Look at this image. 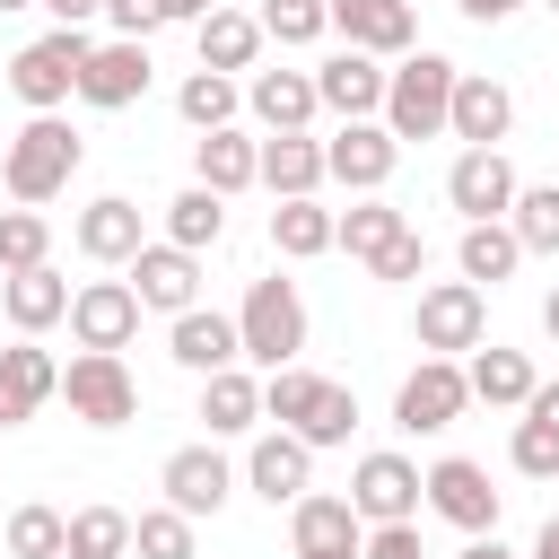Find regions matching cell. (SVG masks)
<instances>
[{
    "label": "cell",
    "mask_w": 559,
    "mask_h": 559,
    "mask_svg": "<svg viewBox=\"0 0 559 559\" xmlns=\"http://www.w3.org/2000/svg\"><path fill=\"white\" fill-rule=\"evenodd\" d=\"M271 253H280V262L332 253V210H323V201H280V210H271Z\"/></svg>",
    "instance_id": "36"
},
{
    "label": "cell",
    "mask_w": 559,
    "mask_h": 559,
    "mask_svg": "<svg viewBox=\"0 0 559 559\" xmlns=\"http://www.w3.org/2000/svg\"><path fill=\"white\" fill-rule=\"evenodd\" d=\"M0 314L17 323V341H35V332H52L61 314H70V280L44 262V271H9L0 280Z\"/></svg>",
    "instance_id": "28"
},
{
    "label": "cell",
    "mask_w": 559,
    "mask_h": 559,
    "mask_svg": "<svg viewBox=\"0 0 559 559\" xmlns=\"http://www.w3.org/2000/svg\"><path fill=\"white\" fill-rule=\"evenodd\" d=\"M201 419H210V437H245L262 419V376H245V367L201 376Z\"/></svg>",
    "instance_id": "33"
},
{
    "label": "cell",
    "mask_w": 559,
    "mask_h": 559,
    "mask_svg": "<svg viewBox=\"0 0 559 559\" xmlns=\"http://www.w3.org/2000/svg\"><path fill=\"white\" fill-rule=\"evenodd\" d=\"M253 166H262V140H245L236 122H227V131H201V140H192V183H201V192H218V201L253 192Z\"/></svg>",
    "instance_id": "24"
},
{
    "label": "cell",
    "mask_w": 559,
    "mask_h": 559,
    "mask_svg": "<svg viewBox=\"0 0 559 559\" xmlns=\"http://www.w3.org/2000/svg\"><path fill=\"white\" fill-rule=\"evenodd\" d=\"M454 262H463V280H472V288H498V280H515L524 245H515V227H507V218H480V227H463Z\"/></svg>",
    "instance_id": "34"
},
{
    "label": "cell",
    "mask_w": 559,
    "mask_h": 559,
    "mask_svg": "<svg viewBox=\"0 0 559 559\" xmlns=\"http://www.w3.org/2000/svg\"><path fill=\"white\" fill-rule=\"evenodd\" d=\"M227 236V201L218 192H201V183H183L175 201H166V245H183V253H210Z\"/></svg>",
    "instance_id": "35"
},
{
    "label": "cell",
    "mask_w": 559,
    "mask_h": 559,
    "mask_svg": "<svg viewBox=\"0 0 559 559\" xmlns=\"http://www.w3.org/2000/svg\"><path fill=\"white\" fill-rule=\"evenodd\" d=\"M515 166H507V148H463L454 166H445V201L463 210V227H480V218H507L515 210Z\"/></svg>",
    "instance_id": "16"
},
{
    "label": "cell",
    "mask_w": 559,
    "mask_h": 559,
    "mask_svg": "<svg viewBox=\"0 0 559 559\" xmlns=\"http://www.w3.org/2000/svg\"><path fill=\"white\" fill-rule=\"evenodd\" d=\"M454 9H463V17H472V26H498V17H515V9H524V0H454Z\"/></svg>",
    "instance_id": "48"
},
{
    "label": "cell",
    "mask_w": 559,
    "mask_h": 559,
    "mask_svg": "<svg viewBox=\"0 0 559 559\" xmlns=\"http://www.w3.org/2000/svg\"><path fill=\"white\" fill-rule=\"evenodd\" d=\"M245 105L262 131H306L323 105H314V70H253L245 79Z\"/></svg>",
    "instance_id": "26"
},
{
    "label": "cell",
    "mask_w": 559,
    "mask_h": 559,
    "mask_svg": "<svg viewBox=\"0 0 559 559\" xmlns=\"http://www.w3.org/2000/svg\"><path fill=\"white\" fill-rule=\"evenodd\" d=\"M253 183H262L271 201H314V183H323V140H306V131H271Z\"/></svg>",
    "instance_id": "25"
},
{
    "label": "cell",
    "mask_w": 559,
    "mask_h": 559,
    "mask_svg": "<svg viewBox=\"0 0 559 559\" xmlns=\"http://www.w3.org/2000/svg\"><path fill=\"white\" fill-rule=\"evenodd\" d=\"M79 70H87V35H79V26H52V35L17 44V61H9V96H17L26 114H61V105L79 96Z\"/></svg>",
    "instance_id": "5"
},
{
    "label": "cell",
    "mask_w": 559,
    "mask_h": 559,
    "mask_svg": "<svg viewBox=\"0 0 559 559\" xmlns=\"http://www.w3.org/2000/svg\"><path fill=\"white\" fill-rule=\"evenodd\" d=\"M358 559H428V550H419V524H367Z\"/></svg>",
    "instance_id": "45"
},
{
    "label": "cell",
    "mask_w": 559,
    "mask_h": 559,
    "mask_svg": "<svg viewBox=\"0 0 559 559\" xmlns=\"http://www.w3.org/2000/svg\"><path fill=\"white\" fill-rule=\"evenodd\" d=\"M236 349L271 376V367H297V349H306V297H297V280H253L245 288V306H236Z\"/></svg>",
    "instance_id": "4"
},
{
    "label": "cell",
    "mask_w": 559,
    "mask_h": 559,
    "mask_svg": "<svg viewBox=\"0 0 559 559\" xmlns=\"http://www.w3.org/2000/svg\"><path fill=\"white\" fill-rule=\"evenodd\" d=\"M253 26H262V44H314V35H332L323 0H262Z\"/></svg>",
    "instance_id": "43"
},
{
    "label": "cell",
    "mask_w": 559,
    "mask_h": 559,
    "mask_svg": "<svg viewBox=\"0 0 559 559\" xmlns=\"http://www.w3.org/2000/svg\"><path fill=\"white\" fill-rule=\"evenodd\" d=\"M70 341L79 349H131V332H140V297H131V280H87V288H70Z\"/></svg>",
    "instance_id": "14"
},
{
    "label": "cell",
    "mask_w": 559,
    "mask_h": 559,
    "mask_svg": "<svg viewBox=\"0 0 559 559\" xmlns=\"http://www.w3.org/2000/svg\"><path fill=\"white\" fill-rule=\"evenodd\" d=\"M411 341H419L428 358H472V349L489 341V288H472V280H437V288H419V306H411Z\"/></svg>",
    "instance_id": "6"
},
{
    "label": "cell",
    "mask_w": 559,
    "mask_h": 559,
    "mask_svg": "<svg viewBox=\"0 0 559 559\" xmlns=\"http://www.w3.org/2000/svg\"><path fill=\"white\" fill-rule=\"evenodd\" d=\"M35 9H52V26H79V35H87V17H105V0H35Z\"/></svg>",
    "instance_id": "47"
},
{
    "label": "cell",
    "mask_w": 559,
    "mask_h": 559,
    "mask_svg": "<svg viewBox=\"0 0 559 559\" xmlns=\"http://www.w3.org/2000/svg\"><path fill=\"white\" fill-rule=\"evenodd\" d=\"M454 559H515V550H507V542H498V533H480V542H463V550H454Z\"/></svg>",
    "instance_id": "50"
},
{
    "label": "cell",
    "mask_w": 559,
    "mask_h": 559,
    "mask_svg": "<svg viewBox=\"0 0 559 559\" xmlns=\"http://www.w3.org/2000/svg\"><path fill=\"white\" fill-rule=\"evenodd\" d=\"M550 17H559V0H550Z\"/></svg>",
    "instance_id": "54"
},
{
    "label": "cell",
    "mask_w": 559,
    "mask_h": 559,
    "mask_svg": "<svg viewBox=\"0 0 559 559\" xmlns=\"http://www.w3.org/2000/svg\"><path fill=\"white\" fill-rule=\"evenodd\" d=\"M393 236H411V218H402V210H393L384 192H358L349 210H332V245H341L349 262H376V253H384Z\"/></svg>",
    "instance_id": "31"
},
{
    "label": "cell",
    "mask_w": 559,
    "mask_h": 559,
    "mask_svg": "<svg viewBox=\"0 0 559 559\" xmlns=\"http://www.w3.org/2000/svg\"><path fill=\"white\" fill-rule=\"evenodd\" d=\"M61 559H131V515L122 507H79L70 515V542H61Z\"/></svg>",
    "instance_id": "37"
},
{
    "label": "cell",
    "mask_w": 559,
    "mask_h": 559,
    "mask_svg": "<svg viewBox=\"0 0 559 559\" xmlns=\"http://www.w3.org/2000/svg\"><path fill=\"white\" fill-rule=\"evenodd\" d=\"M17 9H35V0H0V17H17Z\"/></svg>",
    "instance_id": "53"
},
{
    "label": "cell",
    "mask_w": 559,
    "mask_h": 559,
    "mask_svg": "<svg viewBox=\"0 0 559 559\" xmlns=\"http://www.w3.org/2000/svg\"><path fill=\"white\" fill-rule=\"evenodd\" d=\"M349 515H358V524H419V463L393 454V445L358 454V472H349Z\"/></svg>",
    "instance_id": "10"
},
{
    "label": "cell",
    "mask_w": 559,
    "mask_h": 559,
    "mask_svg": "<svg viewBox=\"0 0 559 559\" xmlns=\"http://www.w3.org/2000/svg\"><path fill=\"white\" fill-rule=\"evenodd\" d=\"M314 105L341 114V122H376V114H384V70L341 44L332 61H314Z\"/></svg>",
    "instance_id": "20"
},
{
    "label": "cell",
    "mask_w": 559,
    "mask_h": 559,
    "mask_svg": "<svg viewBox=\"0 0 559 559\" xmlns=\"http://www.w3.org/2000/svg\"><path fill=\"white\" fill-rule=\"evenodd\" d=\"M463 411H472L463 358H419V367L402 376V393H393V428H411V437H445Z\"/></svg>",
    "instance_id": "9"
},
{
    "label": "cell",
    "mask_w": 559,
    "mask_h": 559,
    "mask_svg": "<svg viewBox=\"0 0 559 559\" xmlns=\"http://www.w3.org/2000/svg\"><path fill=\"white\" fill-rule=\"evenodd\" d=\"M210 9H218V0H166V26H175V17H183V26H201Z\"/></svg>",
    "instance_id": "49"
},
{
    "label": "cell",
    "mask_w": 559,
    "mask_h": 559,
    "mask_svg": "<svg viewBox=\"0 0 559 559\" xmlns=\"http://www.w3.org/2000/svg\"><path fill=\"white\" fill-rule=\"evenodd\" d=\"M166 358H175V367H192V376L245 367V349H236V314H218V306H192V314H175V332H166Z\"/></svg>",
    "instance_id": "23"
},
{
    "label": "cell",
    "mask_w": 559,
    "mask_h": 559,
    "mask_svg": "<svg viewBox=\"0 0 559 559\" xmlns=\"http://www.w3.org/2000/svg\"><path fill=\"white\" fill-rule=\"evenodd\" d=\"M79 157H87V140H79L61 114H26V131H17V140H9V157H0V183H9V201H17V210H44L52 192H70Z\"/></svg>",
    "instance_id": "2"
},
{
    "label": "cell",
    "mask_w": 559,
    "mask_h": 559,
    "mask_svg": "<svg viewBox=\"0 0 559 559\" xmlns=\"http://www.w3.org/2000/svg\"><path fill=\"white\" fill-rule=\"evenodd\" d=\"M61 402H70V419H87V428H131V419H140V384H131V367H122L114 349H79V358L61 367Z\"/></svg>",
    "instance_id": "7"
},
{
    "label": "cell",
    "mask_w": 559,
    "mask_h": 559,
    "mask_svg": "<svg viewBox=\"0 0 559 559\" xmlns=\"http://www.w3.org/2000/svg\"><path fill=\"white\" fill-rule=\"evenodd\" d=\"M245 489H253L262 507H297V498L314 489V445H297L288 428L253 437V454H245Z\"/></svg>",
    "instance_id": "18"
},
{
    "label": "cell",
    "mask_w": 559,
    "mask_h": 559,
    "mask_svg": "<svg viewBox=\"0 0 559 559\" xmlns=\"http://www.w3.org/2000/svg\"><path fill=\"white\" fill-rule=\"evenodd\" d=\"M122 271H131L140 314H192L201 306V253H183V245H140Z\"/></svg>",
    "instance_id": "13"
},
{
    "label": "cell",
    "mask_w": 559,
    "mask_h": 559,
    "mask_svg": "<svg viewBox=\"0 0 559 559\" xmlns=\"http://www.w3.org/2000/svg\"><path fill=\"white\" fill-rule=\"evenodd\" d=\"M131 559H201V542H192V515H175V507H148V515H131Z\"/></svg>",
    "instance_id": "41"
},
{
    "label": "cell",
    "mask_w": 559,
    "mask_h": 559,
    "mask_svg": "<svg viewBox=\"0 0 559 559\" xmlns=\"http://www.w3.org/2000/svg\"><path fill=\"white\" fill-rule=\"evenodd\" d=\"M157 489H166V507L175 515H218L227 498H236V463L218 454V445H175L166 463H157Z\"/></svg>",
    "instance_id": "12"
},
{
    "label": "cell",
    "mask_w": 559,
    "mask_h": 559,
    "mask_svg": "<svg viewBox=\"0 0 559 559\" xmlns=\"http://www.w3.org/2000/svg\"><path fill=\"white\" fill-rule=\"evenodd\" d=\"M70 236H79V253H87V262H131V253L148 245V227H140V201H122V192L87 201Z\"/></svg>",
    "instance_id": "27"
},
{
    "label": "cell",
    "mask_w": 559,
    "mask_h": 559,
    "mask_svg": "<svg viewBox=\"0 0 559 559\" xmlns=\"http://www.w3.org/2000/svg\"><path fill=\"white\" fill-rule=\"evenodd\" d=\"M445 131H454L463 148H498V140L515 131V96H507L498 79L463 70V79H454V105H445Z\"/></svg>",
    "instance_id": "21"
},
{
    "label": "cell",
    "mask_w": 559,
    "mask_h": 559,
    "mask_svg": "<svg viewBox=\"0 0 559 559\" xmlns=\"http://www.w3.org/2000/svg\"><path fill=\"white\" fill-rule=\"evenodd\" d=\"M52 393H61V358L52 349H35V341L0 349V428H26Z\"/></svg>",
    "instance_id": "22"
},
{
    "label": "cell",
    "mask_w": 559,
    "mask_h": 559,
    "mask_svg": "<svg viewBox=\"0 0 559 559\" xmlns=\"http://www.w3.org/2000/svg\"><path fill=\"white\" fill-rule=\"evenodd\" d=\"M542 332H550V341H559V288H550V297H542Z\"/></svg>",
    "instance_id": "52"
},
{
    "label": "cell",
    "mask_w": 559,
    "mask_h": 559,
    "mask_svg": "<svg viewBox=\"0 0 559 559\" xmlns=\"http://www.w3.org/2000/svg\"><path fill=\"white\" fill-rule=\"evenodd\" d=\"M262 419H280L297 445H349V428H358V393L349 384H332V376H314V367H271L262 376Z\"/></svg>",
    "instance_id": "1"
},
{
    "label": "cell",
    "mask_w": 559,
    "mask_h": 559,
    "mask_svg": "<svg viewBox=\"0 0 559 559\" xmlns=\"http://www.w3.org/2000/svg\"><path fill=\"white\" fill-rule=\"evenodd\" d=\"M61 542H70V515L61 507H44V498L9 507V559H61Z\"/></svg>",
    "instance_id": "39"
},
{
    "label": "cell",
    "mask_w": 559,
    "mask_h": 559,
    "mask_svg": "<svg viewBox=\"0 0 559 559\" xmlns=\"http://www.w3.org/2000/svg\"><path fill=\"white\" fill-rule=\"evenodd\" d=\"M288 542H297V559H358L367 524L349 515V498H332V489H306V498L288 507Z\"/></svg>",
    "instance_id": "19"
},
{
    "label": "cell",
    "mask_w": 559,
    "mask_h": 559,
    "mask_svg": "<svg viewBox=\"0 0 559 559\" xmlns=\"http://www.w3.org/2000/svg\"><path fill=\"white\" fill-rule=\"evenodd\" d=\"M367 271H376V280H419V271H428V245H419V227H411V236H393V245H384Z\"/></svg>",
    "instance_id": "44"
},
{
    "label": "cell",
    "mask_w": 559,
    "mask_h": 559,
    "mask_svg": "<svg viewBox=\"0 0 559 559\" xmlns=\"http://www.w3.org/2000/svg\"><path fill=\"white\" fill-rule=\"evenodd\" d=\"M52 262V218L44 210H0V280Z\"/></svg>",
    "instance_id": "40"
},
{
    "label": "cell",
    "mask_w": 559,
    "mask_h": 559,
    "mask_svg": "<svg viewBox=\"0 0 559 559\" xmlns=\"http://www.w3.org/2000/svg\"><path fill=\"white\" fill-rule=\"evenodd\" d=\"M463 384H472V402H489V411H524L533 402V358L524 349H498V341H480L472 358H463Z\"/></svg>",
    "instance_id": "29"
},
{
    "label": "cell",
    "mask_w": 559,
    "mask_h": 559,
    "mask_svg": "<svg viewBox=\"0 0 559 559\" xmlns=\"http://www.w3.org/2000/svg\"><path fill=\"white\" fill-rule=\"evenodd\" d=\"M419 507L428 515H445L454 533H498V489H489V472L472 463V454H437L428 472H419Z\"/></svg>",
    "instance_id": "8"
},
{
    "label": "cell",
    "mask_w": 559,
    "mask_h": 559,
    "mask_svg": "<svg viewBox=\"0 0 559 559\" xmlns=\"http://www.w3.org/2000/svg\"><path fill=\"white\" fill-rule=\"evenodd\" d=\"M105 17H114V35H131V44H148V35L166 26V0H105Z\"/></svg>",
    "instance_id": "46"
},
{
    "label": "cell",
    "mask_w": 559,
    "mask_h": 559,
    "mask_svg": "<svg viewBox=\"0 0 559 559\" xmlns=\"http://www.w3.org/2000/svg\"><path fill=\"white\" fill-rule=\"evenodd\" d=\"M323 17H332V35H341L349 52H367V61H402L411 35H419L411 0H323Z\"/></svg>",
    "instance_id": "15"
},
{
    "label": "cell",
    "mask_w": 559,
    "mask_h": 559,
    "mask_svg": "<svg viewBox=\"0 0 559 559\" xmlns=\"http://www.w3.org/2000/svg\"><path fill=\"white\" fill-rule=\"evenodd\" d=\"M192 44H201V70H218V79H236V70L262 61V26H253L245 9H210V17L192 26Z\"/></svg>",
    "instance_id": "32"
},
{
    "label": "cell",
    "mask_w": 559,
    "mask_h": 559,
    "mask_svg": "<svg viewBox=\"0 0 559 559\" xmlns=\"http://www.w3.org/2000/svg\"><path fill=\"white\" fill-rule=\"evenodd\" d=\"M533 559H559V515H550V524L533 533Z\"/></svg>",
    "instance_id": "51"
},
{
    "label": "cell",
    "mask_w": 559,
    "mask_h": 559,
    "mask_svg": "<svg viewBox=\"0 0 559 559\" xmlns=\"http://www.w3.org/2000/svg\"><path fill=\"white\" fill-rule=\"evenodd\" d=\"M507 227H515L524 253H559V183H524L515 210H507Z\"/></svg>",
    "instance_id": "42"
},
{
    "label": "cell",
    "mask_w": 559,
    "mask_h": 559,
    "mask_svg": "<svg viewBox=\"0 0 559 559\" xmlns=\"http://www.w3.org/2000/svg\"><path fill=\"white\" fill-rule=\"evenodd\" d=\"M236 105H245V87H236V79H218V70H192V79L175 87V114H183L192 131H227V122H236Z\"/></svg>",
    "instance_id": "38"
},
{
    "label": "cell",
    "mask_w": 559,
    "mask_h": 559,
    "mask_svg": "<svg viewBox=\"0 0 559 559\" xmlns=\"http://www.w3.org/2000/svg\"><path fill=\"white\" fill-rule=\"evenodd\" d=\"M454 79H463V70H454L445 52H402V70H384V114H376V122H384L402 148H411V140H437V131H445V105H454Z\"/></svg>",
    "instance_id": "3"
},
{
    "label": "cell",
    "mask_w": 559,
    "mask_h": 559,
    "mask_svg": "<svg viewBox=\"0 0 559 559\" xmlns=\"http://www.w3.org/2000/svg\"><path fill=\"white\" fill-rule=\"evenodd\" d=\"M507 463L524 480H559V384H533V402H524V419L507 437Z\"/></svg>",
    "instance_id": "30"
},
{
    "label": "cell",
    "mask_w": 559,
    "mask_h": 559,
    "mask_svg": "<svg viewBox=\"0 0 559 559\" xmlns=\"http://www.w3.org/2000/svg\"><path fill=\"white\" fill-rule=\"evenodd\" d=\"M140 96H148V44H131V35H114V44H87L79 105H96V114H122V105H140Z\"/></svg>",
    "instance_id": "17"
},
{
    "label": "cell",
    "mask_w": 559,
    "mask_h": 559,
    "mask_svg": "<svg viewBox=\"0 0 559 559\" xmlns=\"http://www.w3.org/2000/svg\"><path fill=\"white\" fill-rule=\"evenodd\" d=\"M393 166H402V140L384 122H341L323 140V183H341V192H384Z\"/></svg>",
    "instance_id": "11"
}]
</instances>
